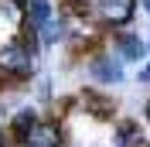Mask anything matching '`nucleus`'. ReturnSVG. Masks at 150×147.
Wrapping results in <instances>:
<instances>
[{
  "label": "nucleus",
  "mask_w": 150,
  "mask_h": 147,
  "mask_svg": "<svg viewBox=\"0 0 150 147\" xmlns=\"http://www.w3.org/2000/svg\"><path fill=\"white\" fill-rule=\"evenodd\" d=\"M38 120H41L38 106H17V110H10V123H7L10 147H21V144H24V137L31 133V127H34Z\"/></svg>",
  "instance_id": "423d86ee"
},
{
  "label": "nucleus",
  "mask_w": 150,
  "mask_h": 147,
  "mask_svg": "<svg viewBox=\"0 0 150 147\" xmlns=\"http://www.w3.org/2000/svg\"><path fill=\"white\" fill-rule=\"evenodd\" d=\"M112 55L120 58L123 65H137L147 58V41L137 31H116L112 34Z\"/></svg>",
  "instance_id": "39448f33"
},
{
  "label": "nucleus",
  "mask_w": 150,
  "mask_h": 147,
  "mask_svg": "<svg viewBox=\"0 0 150 147\" xmlns=\"http://www.w3.org/2000/svg\"><path fill=\"white\" fill-rule=\"evenodd\" d=\"M140 4H143V10H147V14H150V0H140Z\"/></svg>",
  "instance_id": "2eb2a0df"
},
{
  "label": "nucleus",
  "mask_w": 150,
  "mask_h": 147,
  "mask_svg": "<svg viewBox=\"0 0 150 147\" xmlns=\"http://www.w3.org/2000/svg\"><path fill=\"white\" fill-rule=\"evenodd\" d=\"M68 4H72V7H85V10H92L96 0H68Z\"/></svg>",
  "instance_id": "f8f14e48"
},
{
  "label": "nucleus",
  "mask_w": 150,
  "mask_h": 147,
  "mask_svg": "<svg viewBox=\"0 0 150 147\" xmlns=\"http://www.w3.org/2000/svg\"><path fill=\"white\" fill-rule=\"evenodd\" d=\"M51 96H55V89H51V79H41V82H38V99L48 103Z\"/></svg>",
  "instance_id": "9d476101"
},
{
  "label": "nucleus",
  "mask_w": 150,
  "mask_h": 147,
  "mask_svg": "<svg viewBox=\"0 0 150 147\" xmlns=\"http://www.w3.org/2000/svg\"><path fill=\"white\" fill-rule=\"evenodd\" d=\"M79 106H85V110L92 113V116H112V99H106L103 92H96V89H85L82 96H79Z\"/></svg>",
  "instance_id": "1a4fd4ad"
},
{
  "label": "nucleus",
  "mask_w": 150,
  "mask_h": 147,
  "mask_svg": "<svg viewBox=\"0 0 150 147\" xmlns=\"http://www.w3.org/2000/svg\"><path fill=\"white\" fill-rule=\"evenodd\" d=\"M0 144H10V140H7V127H4V123H0Z\"/></svg>",
  "instance_id": "ddd939ff"
},
{
  "label": "nucleus",
  "mask_w": 150,
  "mask_h": 147,
  "mask_svg": "<svg viewBox=\"0 0 150 147\" xmlns=\"http://www.w3.org/2000/svg\"><path fill=\"white\" fill-rule=\"evenodd\" d=\"M89 79H92L99 89H106V86H123L126 82V65L120 62V58L112 55V51H96V55H89Z\"/></svg>",
  "instance_id": "f03ea898"
},
{
  "label": "nucleus",
  "mask_w": 150,
  "mask_h": 147,
  "mask_svg": "<svg viewBox=\"0 0 150 147\" xmlns=\"http://www.w3.org/2000/svg\"><path fill=\"white\" fill-rule=\"evenodd\" d=\"M38 72V55L21 38H10L0 45V82H28Z\"/></svg>",
  "instance_id": "f257e3e1"
},
{
  "label": "nucleus",
  "mask_w": 150,
  "mask_h": 147,
  "mask_svg": "<svg viewBox=\"0 0 150 147\" xmlns=\"http://www.w3.org/2000/svg\"><path fill=\"white\" fill-rule=\"evenodd\" d=\"M147 51H150V41H147Z\"/></svg>",
  "instance_id": "dca6fc26"
},
{
  "label": "nucleus",
  "mask_w": 150,
  "mask_h": 147,
  "mask_svg": "<svg viewBox=\"0 0 150 147\" xmlns=\"http://www.w3.org/2000/svg\"><path fill=\"white\" fill-rule=\"evenodd\" d=\"M21 147H65V123L62 116H41L31 127Z\"/></svg>",
  "instance_id": "20e7f679"
},
{
  "label": "nucleus",
  "mask_w": 150,
  "mask_h": 147,
  "mask_svg": "<svg viewBox=\"0 0 150 147\" xmlns=\"http://www.w3.org/2000/svg\"><path fill=\"white\" fill-rule=\"evenodd\" d=\"M58 17V10H55V4L51 0H28L24 4V21H28L31 28H45L48 21H55Z\"/></svg>",
  "instance_id": "0eeeda50"
},
{
  "label": "nucleus",
  "mask_w": 150,
  "mask_h": 147,
  "mask_svg": "<svg viewBox=\"0 0 150 147\" xmlns=\"http://www.w3.org/2000/svg\"><path fill=\"white\" fill-rule=\"evenodd\" d=\"M0 147H10V144H0Z\"/></svg>",
  "instance_id": "f3484780"
},
{
  "label": "nucleus",
  "mask_w": 150,
  "mask_h": 147,
  "mask_svg": "<svg viewBox=\"0 0 150 147\" xmlns=\"http://www.w3.org/2000/svg\"><path fill=\"white\" fill-rule=\"evenodd\" d=\"M143 120H147V123H150V99L143 103Z\"/></svg>",
  "instance_id": "4468645a"
},
{
  "label": "nucleus",
  "mask_w": 150,
  "mask_h": 147,
  "mask_svg": "<svg viewBox=\"0 0 150 147\" xmlns=\"http://www.w3.org/2000/svg\"><path fill=\"white\" fill-rule=\"evenodd\" d=\"M140 82H143V86H150V58H147V65L140 69Z\"/></svg>",
  "instance_id": "9b49d317"
},
{
  "label": "nucleus",
  "mask_w": 150,
  "mask_h": 147,
  "mask_svg": "<svg viewBox=\"0 0 150 147\" xmlns=\"http://www.w3.org/2000/svg\"><path fill=\"white\" fill-rule=\"evenodd\" d=\"M143 140V130H140V123L137 120H116V130H112V144L116 147H137Z\"/></svg>",
  "instance_id": "6e6552de"
},
{
  "label": "nucleus",
  "mask_w": 150,
  "mask_h": 147,
  "mask_svg": "<svg viewBox=\"0 0 150 147\" xmlns=\"http://www.w3.org/2000/svg\"><path fill=\"white\" fill-rule=\"evenodd\" d=\"M137 17V0H99L96 4V21L99 28H116L126 31Z\"/></svg>",
  "instance_id": "7ed1b4c3"
}]
</instances>
